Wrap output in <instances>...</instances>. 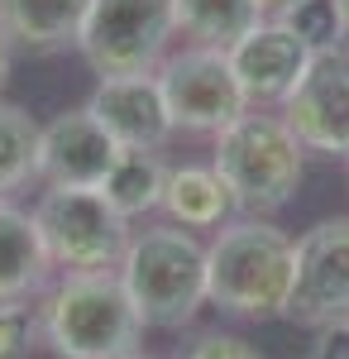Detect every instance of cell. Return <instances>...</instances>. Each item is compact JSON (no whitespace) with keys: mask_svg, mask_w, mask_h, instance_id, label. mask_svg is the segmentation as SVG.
<instances>
[{"mask_svg":"<svg viewBox=\"0 0 349 359\" xmlns=\"http://www.w3.org/2000/svg\"><path fill=\"white\" fill-rule=\"evenodd\" d=\"M287 25L296 29V39H306L316 53L321 48H340V39H345V25H340V15H335V0H301L292 15H282Z\"/></svg>","mask_w":349,"mask_h":359,"instance_id":"20","label":"cell"},{"mask_svg":"<svg viewBox=\"0 0 349 359\" xmlns=\"http://www.w3.org/2000/svg\"><path fill=\"white\" fill-rule=\"evenodd\" d=\"M86 111L106 125L120 149H163L177 135L167 101H163L158 72H130V77H101Z\"/></svg>","mask_w":349,"mask_h":359,"instance_id":"12","label":"cell"},{"mask_svg":"<svg viewBox=\"0 0 349 359\" xmlns=\"http://www.w3.org/2000/svg\"><path fill=\"white\" fill-rule=\"evenodd\" d=\"M292 269L296 245L273 221H225L206 245V302L235 321H273L287 306Z\"/></svg>","mask_w":349,"mask_h":359,"instance_id":"1","label":"cell"},{"mask_svg":"<svg viewBox=\"0 0 349 359\" xmlns=\"http://www.w3.org/2000/svg\"><path fill=\"white\" fill-rule=\"evenodd\" d=\"M10 48H15V43H10V34L0 29V86H5V77H10Z\"/></svg>","mask_w":349,"mask_h":359,"instance_id":"24","label":"cell"},{"mask_svg":"<svg viewBox=\"0 0 349 359\" xmlns=\"http://www.w3.org/2000/svg\"><path fill=\"white\" fill-rule=\"evenodd\" d=\"M163 187H167V163L158 158V149H125L115 158V168L106 172V182H101L106 201L125 221H139V216L158 211Z\"/></svg>","mask_w":349,"mask_h":359,"instance_id":"17","label":"cell"},{"mask_svg":"<svg viewBox=\"0 0 349 359\" xmlns=\"http://www.w3.org/2000/svg\"><path fill=\"white\" fill-rule=\"evenodd\" d=\"M115 273L139 306L144 326L182 331L206 306V245L172 221L139 230Z\"/></svg>","mask_w":349,"mask_h":359,"instance_id":"3","label":"cell"},{"mask_svg":"<svg viewBox=\"0 0 349 359\" xmlns=\"http://www.w3.org/2000/svg\"><path fill=\"white\" fill-rule=\"evenodd\" d=\"M39 130L43 125H34L29 111L0 101V196L39 182Z\"/></svg>","mask_w":349,"mask_h":359,"instance_id":"18","label":"cell"},{"mask_svg":"<svg viewBox=\"0 0 349 359\" xmlns=\"http://www.w3.org/2000/svg\"><path fill=\"white\" fill-rule=\"evenodd\" d=\"M311 57L316 48L306 39H296L287 20H264L230 48V62H235V77H240L249 106H282L296 91V82L306 77Z\"/></svg>","mask_w":349,"mask_h":359,"instance_id":"11","label":"cell"},{"mask_svg":"<svg viewBox=\"0 0 349 359\" xmlns=\"http://www.w3.org/2000/svg\"><path fill=\"white\" fill-rule=\"evenodd\" d=\"M163 211L167 221L182 225V230H215L225 225L240 206L225 187V177L215 172L211 163H182V168H167V187H163Z\"/></svg>","mask_w":349,"mask_h":359,"instance_id":"15","label":"cell"},{"mask_svg":"<svg viewBox=\"0 0 349 359\" xmlns=\"http://www.w3.org/2000/svg\"><path fill=\"white\" fill-rule=\"evenodd\" d=\"M43 345L57 359H125L139 350L144 316L120 273H62L43 297Z\"/></svg>","mask_w":349,"mask_h":359,"instance_id":"2","label":"cell"},{"mask_svg":"<svg viewBox=\"0 0 349 359\" xmlns=\"http://www.w3.org/2000/svg\"><path fill=\"white\" fill-rule=\"evenodd\" d=\"M282 316L311 331L349 321V216L316 221L296 240L292 292Z\"/></svg>","mask_w":349,"mask_h":359,"instance_id":"8","label":"cell"},{"mask_svg":"<svg viewBox=\"0 0 349 359\" xmlns=\"http://www.w3.org/2000/svg\"><path fill=\"white\" fill-rule=\"evenodd\" d=\"M34 225L62 273H110L135 240L130 221L106 201L101 187H43L34 201Z\"/></svg>","mask_w":349,"mask_h":359,"instance_id":"5","label":"cell"},{"mask_svg":"<svg viewBox=\"0 0 349 359\" xmlns=\"http://www.w3.org/2000/svg\"><path fill=\"white\" fill-rule=\"evenodd\" d=\"M172 34V0H91L77 48L96 77H130L158 72Z\"/></svg>","mask_w":349,"mask_h":359,"instance_id":"6","label":"cell"},{"mask_svg":"<svg viewBox=\"0 0 349 359\" xmlns=\"http://www.w3.org/2000/svg\"><path fill=\"white\" fill-rule=\"evenodd\" d=\"M158 86H163L172 125L187 130V135H220L249 111V96H244L240 77H235L230 48L191 43L182 53L163 57Z\"/></svg>","mask_w":349,"mask_h":359,"instance_id":"7","label":"cell"},{"mask_svg":"<svg viewBox=\"0 0 349 359\" xmlns=\"http://www.w3.org/2000/svg\"><path fill=\"white\" fill-rule=\"evenodd\" d=\"M120 154L125 149L115 144V135L86 106L62 111L39 130V182L43 187H101Z\"/></svg>","mask_w":349,"mask_h":359,"instance_id":"10","label":"cell"},{"mask_svg":"<svg viewBox=\"0 0 349 359\" xmlns=\"http://www.w3.org/2000/svg\"><path fill=\"white\" fill-rule=\"evenodd\" d=\"M43 340V311L15 297V302H0V359H29Z\"/></svg>","mask_w":349,"mask_h":359,"instance_id":"19","label":"cell"},{"mask_svg":"<svg viewBox=\"0 0 349 359\" xmlns=\"http://www.w3.org/2000/svg\"><path fill=\"white\" fill-rule=\"evenodd\" d=\"M187 359H259V350H254L249 340H240V335L211 331V335H201V340L191 345Z\"/></svg>","mask_w":349,"mask_h":359,"instance_id":"21","label":"cell"},{"mask_svg":"<svg viewBox=\"0 0 349 359\" xmlns=\"http://www.w3.org/2000/svg\"><path fill=\"white\" fill-rule=\"evenodd\" d=\"M264 20L268 15L259 10V0H172V25L206 48H235Z\"/></svg>","mask_w":349,"mask_h":359,"instance_id":"16","label":"cell"},{"mask_svg":"<svg viewBox=\"0 0 349 359\" xmlns=\"http://www.w3.org/2000/svg\"><path fill=\"white\" fill-rule=\"evenodd\" d=\"M301 0H259V10L268 15V20H282V15H292Z\"/></svg>","mask_w":349,"mask_h":359,"instance_id":"23","label":"cell"},{"mask_svg":"<svg viewBox=\"0 0 349 359\" xmlns=\"http://www.w3.org/2000/svg\"><path fill=\"white\" fill-rule=\"evenodd\" d=\"M335 15H340V25H345V34H349V0H335Z\"/></svg>","mask_w":349,"mask_h":359,"instance_id":"25","label":"cell"},{"mask_svg":"<svg viewBox=\"0 0 349 359\" xmlns=\"http://www.w3.org/2000/svg\"><path fill=\"white\" fill-rule=\"evenodd\" d=\"M53 278V259L43 249V235L34 225V211L0 196V302L34 297Z\"/></svg>","mask_w":349,"mask_h":359,"instance_id":"13","label":"cell"},{"mask_svg":"<svg viewBox=\"0 0 349 359\" xmlns=\"http://www.w3.org/2000/svg\"><path fill=\"white\" fill-rule=\"evenodd\" d=\"M282 120L311 154H340L349 158V53L321 48L311 57L306 77L282 101Z\"/></svg>","mask_w":349,"mask_h":359,"instance_id":"9","label":"cell"},{"mask_svg":"<svg viewBox=\"0 0 349 359\" xmlns=\"http://www.w3.org/2000/svg\"><path fill=\"white\" fill-rule=\"evenodd\" d=\"M211 168L225 177V187H230L240 211H249V216H273L301 187L306 144L292 135V125L282 115H264V111L249 106L230 130L215 135Z\"/></svg>","mask_w":349,"mask_h":359,"instance_id":"4","label":"cell"},{"mask_svg":"<svg viewBox=\"0 0 349 359\" xmlns=\"http://www.w3.org/2000/svg\"><path fill=\"white\" fill-rule=\"evenodd\" d=\"M91 0H0V29L15 48L29 53H57L77 43L81 20Z\"/></svg>","mask_w":349,"mask_h":359,"instance_id":"14","label":"cell"},{"mask_svg":"<svg viewBox=\"0 0 349 359\" xmlns=\"http://www.w3.org/2000/svg\"><path fill=\"white\" fill-rule=\"evenodd\" d=\"M125 359H149V355H139V350H135V355H125Z\"/></svg>","mask_w":349,"mask_h":359,"instance_id":"26","label":"cell"},{"mask_svg":"<svg viewBox=\"0 0 349 359\" xmlns=\"http://www.w3.org/2000/svg\"><path fill=\"white\" fill-rule=\"evenodd\" d=\"M306 359H349V321H335V326H321L316 331V345Z\"/></svg>","mask_w":349,"mask_h":359,"instance_id":"22","label":"cell"}]
</instances>
